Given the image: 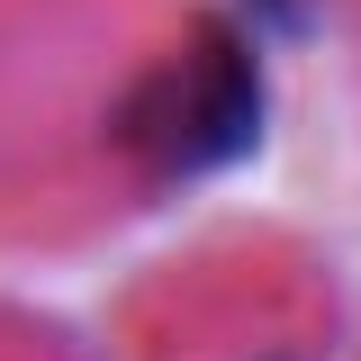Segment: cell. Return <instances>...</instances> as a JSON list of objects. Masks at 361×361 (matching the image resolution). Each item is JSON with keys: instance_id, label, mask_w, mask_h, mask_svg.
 I'll list each match as a JSON object with an SVG mask.
<instances>
[]
</instances>
